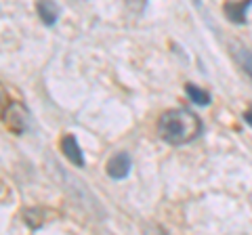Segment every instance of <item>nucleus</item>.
I'll use <instances>...</instances> for the list:
<instances>
[{
    "mask_svg": "<svg viewBox=\"0 0 252 235\" xmlns=\"http://www.w3.org/2000/svg\"><path fill=\"white\" fill-rule=\"evenodd\" d=\"M158 132L170 145H185L202 132V120L189 109H168L160 116Z\"/></svg>",
    "mask_w": 252,
    "mask_h": 235,
    "instance_id": "obj_1",
    "label": "nucleus"
},
{
    "mask_svg": "<svg viewBox=\"0 0 252 235\" xmlns=\"http://www.w3.org/2000/svg\"><path fill=\"white\" fill-rule=\"evenodd\" d=\"M0 118H2V122L6 124V128L15 132V135H23L30 126V112L15 99L11 101V105L4 109V114Z\"/></svg>",
    "mask_w": 252,
    "mask_h": 235,
    "instance_id": "obj_2",
    "label": "nucleus"
},
{
    "mask_svg": "<svg viewBox=\"0 0 252 235\" xmlns=\"http://www.w3.org/2000/svg\"><path fill=\"white\" fill-rule=\"evenodd\" d=\"M128 172H130V158H128V153H116L112 160L107 162V175L114 178V181H122V178L128 176Z\"/></svg>",
    "mask_w": 252,
    "mask_h": 235,
    "instance_id": "obj_3",
    "label": "nucleus"
},
{
    "mask_svg": "<svg viewBox=\"0 0 252 235\" xmlns=\"http://www.w3.org/2000/svg\"><path fill=\"white\" fill-rule=\"evenodd\" d=\"M61 151L76 168H84V155H82V149H80V145H78L76 137H72V135L63 137L61 139Z\"/></svg>",
    "mask_w": 252,
    "mask_h": 235,
    "instance_id": "obj_4",
    "label": "nucleus"
},
{
    "mask_svg": "<svg viewBox=\"0 0 252 235\" xmlns=\"http://www.w3.org/2000/svg\"><path fill=\"white\" fill-rule=\"evenodd\" d=\"M36 11H38V17H40V21L44 26H55L59 19V6L55 0H38Z\"/></svg>",
    "mask_w": 252,
    "mask_h": 235,
    "instance_id": "obj_5",
    "label": "nucleus"
},
{
    "mask_svg": "<svg viewBox=\"0 0 252 235\" xmlns=\"http://www.w3.org/2000/svg\"><path fill=\"white\" fill-rule=\"evenodd\" d=\"M44 214L46 212L42 208H28L26 212H23V221H26V225L32 231H38L44 225Z\"/></svg>",
    "mask_w": 252,
    "mask_h": 235,
    "instance_id": "obj_6",
    "label": "nucleus"
},
{
    "mask_svg": "<svg viewBox=\"0 0 252 235\" xmlns=\"http://www.w3.org/2000/svg\"><path fill=\"white\" fill-rule=\"evenodd\" d=\"M250 2L252 0H246V2H229V4H225V13L229 15L231 21L242 23L244 19H246V9H248Z\"/></svg>",
    "mask_w": 252,
    "mask_h": 235,
    "instance_id": "obj_7",
    "label": "nucleus"
},
{
    "mask_svg": "<svg viewBox=\"0 0 252 235\" xmlns=\"http://www.w3.org/2000/svg\"><path fill=\"white\" fill-rule=\"evenodd\" d=\"M185 92L189 95V99H191L193 103H198V105H208L210 103V95H208V92L198 88V86H193V84H187Z\"/></svg>",
    "mask_w": 252,
    "mask_h": 235,
    "instance_id": "obj_8",
    "label": "nucleus"
},
{
    "mask_svg": "<svg viewBox=\"0 0 252 235\" xmlns=\"http://www.w3.org/2000/svg\"><path fill=\"white\" fill-rule=\"evenodd\" d=\"M238 59H240V63L244 67V72L252 78V53L246 51V49H240L238 51Z\"/></svg>",
    "mask_w": 252,
    "mask_h": 235,
    "instance_id": "obj_9",
    "label": "nucleus"
},
{
    "mask_svg": "<svg viewBox=\"0 0 252 235\" xmlns=\"http://www.w3.org/2000/svg\"><path fill=\"white\" fill-rule=\"evenodd\" d=\"M11 101H13V99H11V95H9V90H6V86L0 82V116H2L4 109L11 105Z\"/></svg>",
    "mask_w": 252,
    "mask_h": 235,
    "instance_id": "obj_10",
    "label": "nucleus"
},
{
    "mask_svg": "<svg viewBox=\"0 0 252 235\" xmlns=\"http://www.w3.org/2000/svg\"><path fill=\"white\" fill-rule=\"evenodd\" d=\"M244 120H246V122L250 124V126H252V107L248 109V112H246V114H244Z\"/></svg>",
    "mask_w": 252,
    "mask_h": 235,
    "instance_id": "obj_11",
    "label": "nucleus"
}]
</instances>
